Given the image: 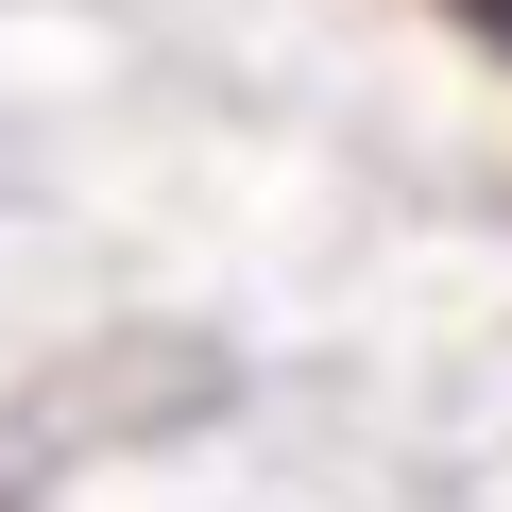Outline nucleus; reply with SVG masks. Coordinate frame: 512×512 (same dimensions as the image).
Here are the masks:
<instances>
[]
</instances>
